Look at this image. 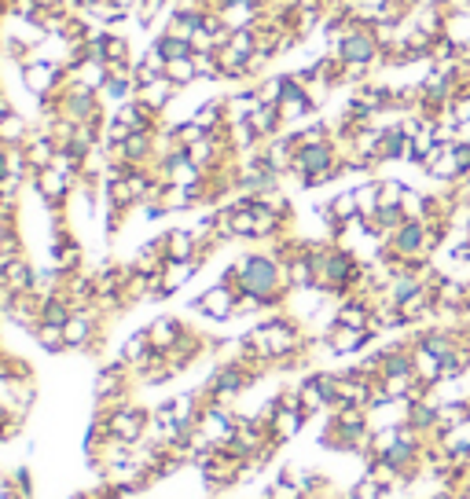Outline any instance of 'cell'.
Listing matches in <instances>:
<instances>
[{"label": "cell", "instance_id": "1", "mask_svg": "<svg viewBox=\"0 0 470 499\" xmlns=\"http://www.w3.org/2000/svg\"><path fill=\"white\" fill-rule=\"evenodd\" d=\"M235 265H239V287H243V294H258L268 305V312H276L279 305L287 301V294H291L287 265L279 261L272 250H250V254H243Z\"/></svg>", "mask_w": 470, "mask_h": 499}, {"label": "cell", "instance_id": "2", "mask_svg": "<svg viewBox=\"0 0 470 499\" xmlns=\"http://www.w3.org/2000/svg\"><path fill=\"white\" fill-rule=\"evenodd\" d=\"M19 78H22V88L41 103V100H55L59 92H62L67 67H62V62H55V59H45V55H29L22 67H19Z\"/></svg>", "mask_w": 470, "mask_h": 499}, {"label": "cell", "instance_id": "3", "mask_svg": "<svg viewBox=\"0 0 470 499\" xmlns=\"http://www.w3.org/2000/svg\"><path fill=\"white\" fill-rule=\"evenodd\" d=\"M195 470H199V478H202V485L210 492H228V488L243 485V459L232 455L228 448H217V455H210L206 462H199Z\"/></svg>", "mask_w": 470, "mask_h": 499}, {"label": "cell", "instance_id": "4", "mask_svg": "<svg viewBox=\"0 0 470 499\" xmlns=\"http://www.w3.org/2000/svg\"><path fill=\"white\" fill-rule=\"evenodd\" d=\"M235 301H239V290L217 279L213 287H206L192 301V312H199V316L210 320V323H228V320H235Z\"/></svg>", "mask_w": 470, "mask_h": 499}, {"label": "cell", "instance_id": "5", "mask_svg": "<svg viewBox=\"0 0 470 499\" xmlns=\"http://www.w3.org/2000/svg\"><path fill=\"white\" fill-rule=\"evenodd\" d=\"M74 187H78V176L62 173L59 166H48V169H37V173H34V192L41 195V202H45L48 209L67 206V202L74 199Z\"/></svg>", "mask_w": 470, "mask_h": 499}, {"label": "cell", "instance_id": "6", "mask_svg": "<svg viewBox=\"0 0 470 499\" xmlns=\"http://www.w3.org/2000/svg\"><path fill=\"white\" fill-rule=\"evenodd\" d=\"M111 422V437H118V441L125 445H140L144 437H147V426H151V408H144V404H129V408H118L114 415H107Z\"/></svg>", "mask_w": 470, "mask_h": 499}, {"label": "cell", "instance_id": "7", "mask_svg": "<svg viewBox=\"0 0 470 499\" xmlns=\"http://www.w3.org/2000/svg\"><path fill=\"white\" fill-rule=\"evenodd\" d=\"M195 429L206 437L210 445L225 448L235 441V412H225V408H213V404H206V408L199 412L195 419Z\"/></svg>", "mask_w": 470, "mask_h": 499}, {"label": "cell", "instance_id": "8", "mask_svg": "<svg viewBox=\"0 0 470 499\" xmlns=\"http://www.w3.org/2000/svg\"><path fill=\"white\" fill-rule=\"evenodd\" d=\"M210 12L235 34V29H254L261 22L265 4H261V0H217Z\"/></svg>", "mask_w": 470, "mask_h": 499}, {"label": "cell", "instance_id": "9", "mask_svg": "<svg viewBox=\"0 0 470 499\" xmlns=\"http://www.w3.org/2000/svg\"><path fill=\"white\" fill-rule=\"evenodd\" d=\"M129 389H136L133 371L125 367L121 360H111L107 367H100L96 382H92V400H111V397H121V393H129Z\"/></svg>", "mask_w": 470, "mask_h": 499}, {"label": "cell", "instance_id": "10", "mask_svg": "<svg viewBox=\"0 0 470 499\" xmlns=\"http://www.w3.org/2000/svg\"><path fill=\"white\" fill-rule=\"evenodd\" d=\"M426 246H430V232L419 217H408V221L390 235V254H397V258H416Z\"/></svg>", "mask_w": 470, "mask_h": 499}, {"label": "cell", "instance_id": "11", "mask_svg": "<svg viewBox=\"0 0 470 499\" xmlns=\"http://www.w3.org/2000/svg\"><path fill=\"white\" fill-rule=\"evenodd\" d=\"M177 96H180V88H177L169 78H154L151 85L136 88V103H140L147 114H154V118H162Z\"/></svg>", "mask_w": 470, "mask_h": 499}, {"label": "cell", "instance_id": "12", "mask_svg": "<svg viewBox=\"0 0 470 499\" xmlns=\"http://www.w3.org/2000/svg\"><path fill=\"white\" fill-rule=\"evenodd\" d=\"M187 323L180 316H169V312H162V316H154L147 323V338H151V349L154 353H173L177 349V341L184 338Z\"/></svg>", "mask_w": 470, "mask_h": 499}, {"label": "cell", "instance_id": "13", "mask_svg": "<svg viewBox=\"0 0 470 499\" xmlns=\"http://www.w3.org/2000/svg\"><path fill=\"white\" fill-rule=\"evenodd\" d=\"M199 261H166L162 265V279H159V294H154V301H166L173 298L177 290H184L192 279L199 275Z\"/></svg>", "mask_w": 470, "mask_h": 499}, {"label": "cell", "instance_id": "14", "mask_svg": "<svg viewBox=\"0 0 470 499\" xmlns=\"http://www.w3.org/2000/svg\"><path fill=\"white\" fill-rule=\"evenodd\" d=\"M334 55H338L342 67H367V62L375 59V41L357 29V34H346V37L338 41Z\"/></svg>", "mask_w": 470, "mask_h": 499}, {"label": "cell", "instance_id": "15", "mask_svg": "<svg viewBox=\"0 0 470 499\" xmlns=\"http://www.w3.org/2000/svg\"><path fill=\"white\" fill-rule=\"evenodd\" d=\"M12 294H34V283H37V265L29 261L26 254L12 258L8 268H4V279H0Z\"/></svg>", "mask_w": 470, "mask_h": 499}, {"label": "cell", "instance_id": "16", "mask_svg": "<svg viewBox=\"0 0 470 499\" xmlns=\"http://www.w3.org/2000/svg\"><path fill=\"white\" fill-rule=\"evenodd\" d=\"M26 159H29V169H48V166H55V154H59V143H55V136L52 133H45V129H34V136L26 140Z\"/></svg>", "mask_w": 470, "mask_h": 499}, {"label": "cell", "instance_id": "17", "mask_svg": "<svg viewBox=\"0 0 470 499\" xmlns=\"http://www.w3.org/2000/svg\"><path fill=\"white\" fill-rule=\"evenodd\" d=\"M305 422H309V415L298 412V408H276L272 419H268V433L276 437L279 445H287V441H294V437L305 429Z\"/></svg>", "mask_w": 470, "mask_h": 499}, {"label": "cell", "instance_id": "18", "mask_svg": "<svg viewBox=\"0 0 470 499\" xmlns=\"http://www.w3.org/2000/svg\"><path fill=\"white\" fill-rule=\"evenodd\" d=\"M162 129V125H159ZM159 129H136L129 133V140H125V162L129 166H154V133Z\"/></svg>", "mask_w": 470, "mask_h": 499}, {"label": "cell", "instance_id": "19", "mask_svg": "<svg viewBox=\"0 0 470 499\" xmlns=\"http://www.w3.org/2000/svg\"><path fill=\"white\" fill-rule=\"evenodd\" d=\"M162 246H166L169 261H195V254H199V242H195L192 228H166Z\"/></svg>", "mask_w": 470, "mask_h": 499}, {"label": "cell", "instance_id": "20", "mask_svg": "<svg viewBox=\"0 0 470 499\" xmlns=\"http://www.w3.org/2000/svg\"><path fill=\"white\" fill-rule=\"evenodd\" d=\"M154 349H151V338H147V327H140V331H133L129 338L121 341V349H118V360L129 367V371H136V367H144V360L151 356Z\"/></svg>", "mask_w": 470, "mask_h": 499}, {"label": "cell", "instance_id": "21", "mask_svg": "<svg viewBox=\"0 0 470 499\" xmlns=\"http://www.w3.org/2000/svg\"><path fill=\"white\" fill-rule=\"evenodd\" d=\"M29 136H34V121L22 118L19 110H12L4 121H0V143L4 147H26Z\"/></svg>", "mask_w": 470, "mask_h": 499}, {"label": "cell", "instance_id": "22", "mask_svg": "<svg viewBox=\"0 0 470 499\" xmlns=\"http://www.w3.org/2000/svg\"><path fill=\"white\" fill-rule=\"evenodd\" d=\"M246 125L254 129L258 140H272V136L284 133V118H279V107H265V103L246 118Z\"/></svg>", "mask_w": 470, "mask_h": 499}, {"label": "cell", "instance_id": "23", "mask_svg": "<svg viewBox=\"0 0 470 499\" xmlns=\"http://www.w3.org/2000/svg\"><path fill=\"white\" fill-rule=\"evenodd\" d=\"M100 59L107 62V67H136V59L129 52V37H125V34H111V29H107V37H103Z\"/></svg>", "mask_w": 470, "mask_h": 499}, {"label": "cell", "instance_id": "24", "mask_svg": "<svg viewBox=\"0 0 470 499\" xmlns=\"http://www.w3.org/2000/svg\"><path fill=\"white\" fill-rule=\"evenodd\" d=\"M29 338H34V346H37L41 353H48V356H62V353H67V334H62L59 323H45V320H41Z\"/></svg>", "mask_w": 470, "mask_h": 499}, {"label": "cell", "instance_id": "25", "mask_svg": "<svg viewBox=\"0 0 470 499\" xmlns=\"http://www.w3.org/2000/svg\"><path fill=\"white\" fill-rule=\"evenodd\" d=\"M192 121L202 125L206 133H217V129H225L228 118H225V100H210V103H199L192 110Z\"/></svg>", "mask_w": 470, "mask_h": 499}, {"label": "cell", "instance_id": "26", "mask_svg": "<svg viewBox=\"0 0 470 499\" xmlns=\"http://www.w3.org/2000/svg\"><path fill=\"white\" fill-rule=\"evenodd\" d=\"M298 397H301V408H305L309 419L320 415V412H331V408H327V397H324V389L317 386V379H312V374L298 382Z\"/></svg>", "mask_w": 470, "mask_h": 499}, {"label": "cell", "instance_id": "27", "mask_svg": "<svg viewBox=\"0 0 470 499\" xmlns=\"http://www.w3.org/2000/svg\"><path fill=\"white\" fill-rule=\"evenodd\" d=\"M166 78L177 85V88H187V85H195L199 74H195V59L192 55H180V59H169L166 62Z\"/></svg>", "mask_w": 470, "mask_h": 499}, {"label": "cell", "instance_id": "28", "mask_svg": "<svg viewBox=\"0 0 470 499\" xmlns=\"http://www.w3.org/2000/svg\"><path fill=\"white\" fill-rule=\"evenodd\" d=\"M287 81H291V78H261V81H254V96H258V103H265V107H279V100H284V92H287Z\"/></svg>", "mask_w": 470, "mask_h": 499}, {"label": "cell", "instance_id": "29", "mask_svg": "<svg viewBox=\"0 0 470 499\" xmlns=\"http://www.w3.org/2000/svg\"><path fill=\"white\" fill-rule=\"evenodd\" d=\"M70 316H74V305L67 301V294H55V298H45L41 301V320L45 323H59L62 327Z\"/></svg>", "mask_w": 470, "mask_h": 499}, {"label": "cell", "instance_id": "30", "mask_svg": "<svg viewBox=\"0 0 470 499\" xmlns=\"http://www.w3.org/2000/svg\"><path fill=\"white\" fill-rule=\"evenodd\" d=\"M169 129H173V136H177V143L187 151V147H195L199 140H206L210 133L202 129V125H195L192 118H184V121H177V125H169Z\"/></svg>", "mask_w": 470, "mask_h": 499}, {"label": "cell", "instance_id": "31", "mask_svg": "<svg viewBox=\"0 0 470 499\" xmlns=\"http://www.w3.org/2000/svg\"><path fill=\"white\" fill-rule=\"evenodd\" d=\"M192 59H195L199 81H221V62H217V52H192Z\"/></svg>", "mask_w": 470, "mask_h": 499}, {"label": "cell", "instance_id": "32", "mask_svg": "<svg viewBox=\"0 0 470 499\" xmlns=\"http://www.w3.org/2000/svg\"><path fill=\"white\" fill-rule=\"evenodd\" d=\"M258 499H309L305 488H298L294 481H284V478H276L272 485H265V492Z\"/></svg>", "mask_w": 470, "mask_h": 499}, {"label": "cell", "instance_id": "33", "mask_svg": "<svg viewBox=\"0 0 470 499\" xmlns=\"http://www.w3.org/2000/svg\"><path fill=\"white\" fill-rule=\"evenodd\" d=\"M470 419V404H441V426L437 433H449L452 426H463Z\"/></svg>", "mask_w": 470, "mask_h": 499}, {"label": "cell", "instance_id": "34", "mask_svg": "<svg viewBox=\"0 0 470 499\" xmlns=\"http://www.w3.org/2000/svg\"><path fill=\"white\" fill-rule=\"evenodd\" d=\"M151 45L166 55V62H169V59H180V55H192V45H187V41H180V37H169V34H159V37H154Z\"/></svg>", "mask_w": 470, "mask_h": 499}, {"label": "cell", "instance_id": "35", "mask_svg": "<svg viewBox=\"0 0 470 499\" xmlns=\"http://www.w3.org/2000/svg\"><path fill=\"white\" fill-rule=\"evenodd\" d=\"M350 492H353L357 499H386V495H390V492H386L379 481H375L371 474H364V478H360V481H357Z\"/></svg>", "mask_w": 470, "mask_h": 499}, {"label": "cell", "instance_id": "36", "mask_svg": "<svg viewBox=\"0 0 470 499\" xmlns=\"http://www.w3.org/2000/svg\"><path fill=\"white\" fill-rule=\"evenodd\" d=\"M166 4H169V0H136V4H133V15H136L144 26H151L154 15H159Z\"/></svg>", "mask_w": 470, "mask_h": 499}, {"label": "cell", "instance_id": "37", "mask_svg": "<svg viewBox=\"0 0 470 499\" xmlns=\"http://www.w3.org/2000/svg\"><path fill=\"white\" fill-rule=\"evenodd\" d=\"M12 110H15V107H12V103H8V96H4V100H0V121H4Z\"/></svg>", "mask_w": 470, "mask_h": 499}, {"label": "cell", "instance_id": "38", "mask_svg": "<svg viewBox=\"0 0 470 499\" xmlns=\"http://www.w3.org/2000/svg\"><path fill=\"white\" fill-rule=\"evenodd\" d=\"M70 499H85V492H74V495H70Z\"/></svg>", "mask_w": 470, "mask_h": 499}, {"label": "cell", "instance_id": "39", "mask_svg": "<svg viewBox=\"0 0 470 499\" xmlns=\"http://www.w3.org/2000/svg\"><path fill=\"white\" fill-rule=\"evenodd\" d=\"M261 4H265V0H261Z\"/></svg>", "mask_w": 470, "mask_h": 499}]
</instances>
